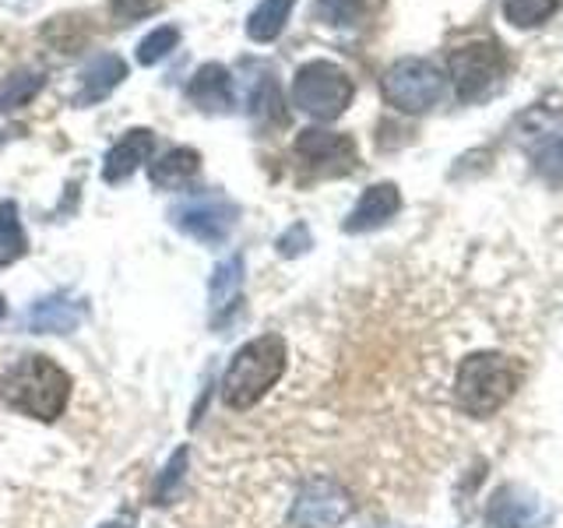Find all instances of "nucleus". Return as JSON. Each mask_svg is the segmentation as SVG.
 <instances>
[{"instance_id":"a211bd4d","label":"nucleus","mask_w":563,"mask_h":528,"mask_svg":"<svg viewBox=\"0 0 563 528\" xmlns=\"http://www.w3.org/2000/svg\"><path fill=\"white\" fill-rule=\"evenodd\" d=\"M296 8V0H261V4L246 18V35L254 43H275L282 29H286L289 14Z\"/></svg>"},{"instance_id":"6ab92c4d","label":"nucleus","mask_w":563,"mask_h":528,"mask_svg":"<svg viewBox=\"0 0 563 528\" xmlns=\"http://www.w3.org/2000/svg\"><path fill=\"white\" fill-rule=\"evenodd\" d=\"M384 0H317V14L334 29H356L380 11Z\"/></svg>"},{"instance_id":"39448f33","label":"nucleus","mask_w":563,"mask_h":528,"mask_svg":"<svg viewBox=\"0 0 563 528\" xmlns=\"http://www.w3.org/2000/svg\"><path fill=\"white\" fill-rule=\"evenodd\" d=\"M380 92L398 113H427L444 96V75L422 57H401L384 70Z\"/></svg>"},{"instance_id":"b1692460","label":"nucleus","mask_w":563,"mask_h":528,"mask_svg":"<svg viewBox=\"0 0 563 528\" xmlns=\"http://www.w3.org/2000/svg\"><path fill=\"white\" fill-rule=\"evenodd\" d=\"M180 46V29L176 25H158L155 32H148L145 40L137 43V64H158V61H166L169 53Z\"/></svg>"},{"instance_id":"f03ea898","label":"nucleus","mask_w":563,"mask_h":528,"mask_svg":"<svg viewBox=\"0 0 563 528\" xmlns=\"http://www.w3.org/2000/svg\"><path fill=\"white\" fill-rule=\"evenodd\" d=\"M518 384H521V370L510 356H504V352H472L457 366L454 402L462 413L475 419H489L515 398Z\"/></svg>"},{"instance_id":"dca6fc26","label":"nucleus","mask_w":563,"mask_h":528,"mask_svg":"<svg viewBox=\"0 0 563 528\" xmlns=\"http://www.w3.org/2000/svg\"><path fill=\"white\" fill-rule=\"evenodd\" d=\"M198 173H201V152L198 148H184V145L169 148V152H163V155L148 163V180L158 190H180Z\"/></svg>"},{"instance_id":"423d86ee","label":"nucleus","mask_w":563,"mask_h":528,"mask_svg":"<svg viewBox=\"0 0 563 528\" xmlns=\"http://www.w3.org/2000/svg\"><path fill=\"white\" fill-rule=\"evenodd\" d=\"M448 67H451L457 99L475 102V99H486L493 88L500 85L507 70V57L497 40H475L465 46H454L448 53Z\"/></svg>"},{"instance_id":"2eb2a0df","label":"nucleus","mask_w":563,"mask_h":528,"mask_svg":"<svg viewBox=\"0 0 563 528\" xmlns=\"http://www.w3.org/2000/svg\"><path fill=\"white\" fill-rule=\"evenodd\" d=\"M81 321H85V307L75 304V299L64 296V293H53V296L40 299V304H35L25 317L29 331H35V334H67V331H75Z\"/></svg>"},{"instance_id":"4be33fe9","label":"nucleus","mask_w":563,"mask_h":528,"mask_svg":"<svg viewBox=\"0 0 563 528\" xmlns=\"http://www.w3.org/2000/svg\"><path fill=\"white\" fill-rule=\"evenodd\" d=\"M563 0H504V18L515 29H536L560 11Z\"/></svg>"},{"instance_id":"f257e3e1","label":"nucleus","mask_w":563,"mask_h":528,"mask_svg":"<svg viewBox=\"0 0 563 528\" xmlns=\"http://www.w3.org/2000/svg\"><path fill=\"white\" fill-rule=\"evenodd\" d=\"M70 398V374L49 356H25L0 377V402L40 422L64 416Z\"/></svg>"},{"instance_id":"20e7f679","label":"nucleus","mask_w":563,"mask_h":528,"mask_svg":"<svg viewBox=\"0 0 563 528\" xmlns=\"http://www.w3.org/2000/svg\"><path fill=\"white\" fill-rule=\"evenodd\" d=\"M356 96L349 70L331 61H310L292 75V106L313 120H339Z\"/></svg>"},{"instance_id":"1a4fd4ad","label":"nucleus","mask_w":563,"mask_h":528,"mask_svg":"<svg viewBox=\"0 0 563 528\" xmlns=\"http://www.w3.org/2000/svg\"><path fill=\"white\" fill-rule=\"evenodd\" d=\"M550 518V504L521 483L500 486L486 504V528H545Z\"/></svg>"},{"instance_id":"393cba45","label":"nucleus","mask_w":563,"mask_h":528,"mask_svg":"<svg viewBox=\"0 0 563 528\" xmlns=\"http://www.w3.org/2000/svg\"><path fill=\"white\" fill-rule=\"evenodd\" d=\"M310 243H313V240H310V229H307L303 222H292V226L286 229V233L278 237L275 246H278V254H282V257H299V254H307V251H310Z\"/></svg>"},{"instance_id":"ddd939ff","label":"nucleus","mask_w":563,"mask_h":528,"mask_svg":"<svg viewBox=\"0 0 563 528\" xmlns=\"http://www.w3.org/2000/svg\"><path fill=\"white\" fill-rule=\"evenodd\" d=\"M128 78V61L117 53H99L81 70V88L75 92V106H96L106 96H113V88Z\"/></svg>"},{"instance_id":"c85d7f7f","label":"nucleus","mask_w":563,"mask_h":528,"mask_svg":"<svg viewBox=\"0 0 563 528\" xmlns=\"http://www.w3.org/2000/svg\"><path fill=\"white\" fill-rule=\"evenodd\" d=\"M102 528H128V521H110V525H102Z\"/></svg>"},{"instance_id":"4468645a","label":"nucleus","mask_w":563,"mask_h":528,"mask_svg":"<svg viewBox=\"0 0 563 528\" xmlns=\"http://www.w3.org/2000/svg\"><path fill=\"white\" fill-rule=\"evenodd\" d=\"M187 99L205 113H225L233 106V78L222 64H201L187 85Z\"/></svg>"},{"instance_id":"6e6552de","label":"nucleus","mask_w":563,"mask_h":528,"mask_svg":"<svg viewBox=\"0 0 563 528\" xmlns=\"http://www.w3.org/2000/svg\"><path fill=\"white\" fill-rule=\"evenodd\" d=\"M236 216L240 208L229 198H222V194H198V198H190L169 211L173 226L201 243H222L233 233Z\"/></svg>"},{"instance_id":"9d476101","label":"nucleus","mask_w":563,"mask_h":528,"mask_svg":"<svg viewBox=\"0 0 563 528\" xmlns=\"http://www.w3.org/2000/svg\"><path fill=\"white\" fill-rule=\"evenodd\" d=\"M296 155L303 163L321 173V176H345L356 169L360 163V148L356 141L349 134L339 131H321V128H310V131H299L296 138Z\"/></svg>"},{"instance_id":"cd10ccee","label":"nucleus","mask_w":563,"mask_h":528,"mask_svg":"<svg viewBox=\"0 0 563 528\" xmlns=\"http://www.w3.org/2000/svg\"><path fill=\"white\" fill-rule=\"evenodd\" d=\"M4 314H8V304H4V296H0V321H4Z\"/></svg>"},{"instance_id":"f3484780","label":"nucleus","mask_w":563,"mask_h":528,"mask_svg":"<svg viewBox=\"0 0 563 528\" xmlns=\"http://www.w3.org/2000/svg\"><path fill=\"white\" fill-rule=\"evenodd\" d=\"M240 286H243V257L233 254L229 261H222L216 272H211V286H208V296H211V321L222 324L229 310L240 304Z\"/></svg>"},{"instance_id":"aec40b11","label":"nucleus","mask_w":563,"mask_h":528,"mask_svg":"<svg viewBox=\"0 0 563 528\" xmlns=\"http://www.w3.org/2000/svg\"><path fill=\"white\" fill-rule=\"evenodd\" d=\"M29 237L22 226V211L14 201H0V268H8L18 257H25Z\"/></svg>"},{"instance_id":"412c9836","label":"nucleus","mask_w":563,"mask_h":528,"mask_svg":"<svg viewBox=\"0 0 563 528\" xmlns=\"http://www.w3.org/2000/svg\"><path fill=\"white\" fill-rule=\"evenodd\" d=\"M46 85V75L43 70H14V75H8L4 81H0V113H11L18 110V106L32 102L35 96H40V88Z\"/></svg>"},{"instance_id":"5701e85b","label":"nucleus","mask_w":563,"mask_h":528,"mask_svg":"<svg viewBox=\"0 0 563 528\" xmlns=\"http://www.w3.org/2000/svg\"><path fill=\"white\" fill-rule=\"evenodd\" d=\"M187 465H190V451L187 448H176L169 454L166 469L158 472V483H155V504H173L176 493H180L184 480H187Z\"/></svg>"},{"instance_id":"7ed1b4c3","label":"nucleus","mask_w":563,"mask_h":528,"mask_svg":"<svg viewBox=\"0 0 563 528\" xmlns=\"http://www.w3.org/2000/svg\"><path fill=\"white\" fill-rule=\"evenodd\" d=\"M286 342L278 334H261V339L246 342L233 360H229V370L222 377V402L229 409H254V405L272 392V387L286 374Z\"/></svg>"},{"instance_id":"0eeeda50","label":"nucleus","mask_w":563,"mask_h":528,"mask_svg":"<svg viewBox=\"0 0 563 528\" xmlns=\"http://www.w3.org/2000/svg\"><path fill=\"white\" fill-rule=\"evenodd\" d=\"M356 501L352 493L334 483V480H310L299 486L296 501L289 507V525L292 528H339L352 518Z\"/></svg>"},{"instance_id":"a878e982","label":"nucleus","mask_w":563,"mask_h":528,"mask_svg":"<svg viewBox=\"0 0 563 528\" xmlns=\"http://www.w3.org/2000/svg\"><path fill=\"white\" fill-rule=\"evenodd\" d=\"M163 4L166 0H113L110 11L123 18V22H141V18H152Z\"/></svg>"},{"instance_id":"f8f14e48","label":"nucleus","mask_w":563,"mask_h":528,"mask_svg":"<svg viewBox=\"0 0 563 528\" xmlns=\"http://www.w3.org/2000/svg\"><path fill=\"white\" fill-rule=\"evenodd\" d=\"M152 152H155V134L148 128L128 131L110 152H106V158H102V180L106 184H123L141 163H148Z\"/></svg>"},{"instance_id":"7c9ffc66","label":"nucleus","mask_w":563,"mask_h":528,"mask_svg":"<svg viewBox=\"0 0 563 528\" xmlns=\"http://www.w3.org/2000/svg\"><path fill=\"white\" fill-rule=\"evenodd\" d=\"M369 528H401V525H369Z\"/></svg>"},{"instance_id":"9b49d317","label":"nucleus","mask_w":563,"mask_h":528,"mask_svg":"<svg viewBox=\"0 0 563 528\" xmlns=\"http://www.w3.org/2000/svg\"><path fill=\"white\" fill-rule=\"evenodd\" d=\"M398 211H401V190L395 184H374L363 190V198L349 211L342 229L345 233H374V229L391 222Z\"/></svg>"},{"instance_id":"bb28decb","label":"nucleus","mask_w":563,"mask_h":528,"mask_svg":"<svg viewBox=\"0 0 563 528\" xmlns=\"http://www.w3.org/2000/svg\"><path fill=\"white\" fill-rule=\"evenodd\" d=\"M536 169L550 180H563V138L550 141L539 155H536Z\"/></svg>"},{"instance_id":"c756f323","label":"nucleus","mask_w":563,"mask_h":528,"mask_svg":"<svg viewBox=\"0 0 563 528\" xmlns=\"http://www.w3.org/2000/svg\"><path fill=\"white\" fill-rule=\"evenodd\" d=\"M11 134H14V131H11V128H8V131H0V145H4V141H8V138H11Z\"/></svg>"}]
</instances>
